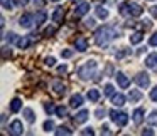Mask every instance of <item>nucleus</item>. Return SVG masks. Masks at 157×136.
<instances>
[{
	"mask_svg": "<svg viewBox=\"0 0 157 136\" xmlns=\"http://www.w3.org/2000/svg\"><path fill=\"white\" fill-rule=\"evenodd\" d=\"M88 10H90V4H88V2H81V4L75 9V17L76 19L83 17L85 14H88Z\"/></svg>",
	"mask_w": 157,
	"mask_h": 136,
	"instance_id": "8",
	"label": "nucleus"
},
{
	"mask_svg": "<svg viewBox=\"0 0 157 136\" xmlns=\"http://www.w3.org/2000/svg\"><path fill=\"white\" fill-rule=\"evenodd\" d=\"M127 54V52L125 51H122V52H118V54H117V59H122L123 57V55H125Z\"/></svg>",
	"mask_w": 157,
	"mask_h": 136,
	"instance_id": "48",
	"label": "nucleus"
},
{
	"mask_svg": "<svg viewBox=\"0 0 157 136\" xmlns=\"http://www.w3.org/2000/svg\"><path fill=\"white\" fill-rule=\"evenodd\" d=\"M135 82H137V86H139V88H147V86L150 84L149 74H145V72H140V74H137Z\"/></svg>",
	"mask_w": 157,
	"mask_h": 136,
	"instance_id": "7",
	"label": "nucleus"
},
{
	"mask_svg": "<svg viewBox=\"0 0 157 136\" xmlns=\"http://www.w3.org/2000/svg\"><path fill=\"white\" fill-rule=\"evenodd\" d=\"M75 47H76V51L85 52L86 49H88V42H86V39L85 37H78V39H76V42H75Z\"/></svg>",
	"mask_w": 157,
	"mask_h": 136,
	"instance_id": "12",
	"label": "nucleus"
},
{
	"mask_svg": "<svg viewBox=\"0 0 157 136\" xmlns=\"http://www.w3.org/2000/svg\"><path fill=\"white\" fill-rule=\"evenodd\" d=\"M81 134H90V136H91V134H95V131H93L91 128H86V129H83V131H81Z\"/></svg>",
	"mask_w": 157,
	"mask_h": 136,
	"instance_id": "43",
	"label": "nucleus"
},
{
	"mask_svg": "<svg viewBox=\"0 0 157 136\" xmlns=\"http://www.w3.org/2000/svg\"><path fill=\"white\" fill-rule=\"evenodd\" d=\"M144 41V34L142 32H133L132 35H130V44H139V42Z\"/></svg>",
	"mask_w": 157,
	"mask_h": 136,
	"instance_id": "23",
	"label": "nucleus"
},
{
	"mask_svg": "<svg viewBox=\"0 0 157 136\" xmlns=\"http://www.w3.org/2000/svg\"><path fill=\"white\" fill-rule=\"evenodd\" d=\"M142 133H144V134H149V136H152V134H154V131H152V129H149V128H145Z\"/></svg>",
	"mask_w": 157,
	"mask_h": 136,
	"instance_id": "45",
	"label": "nucleus"
},
{
	"mask_svg": "<svg viewBox=\"0 0 157 136\" xmlns=\"http://www.w3.org/2000/svg\"><path fill=\"white\" fill-rule=\"evenodd\" d=\"M71 2H78V0H71Z\"/></svg>",
	"mask_w": 157,
	"mask_h": 136,
	"instance_id": "51",
	"label": "nucleus"
},
{
	"mask_svg": "<svg viewBox=\"0 0 157 136\" xmlns=\"http://www.w3.org/2000/svg\"><path fill=\"white\" fill-rule=\"evenodd\" d=\"M52 128H54V123H52L51 119H48V121L44 123V131H51Z\"/></svg>",
	"mask_w": 157,
	"mask_h": 136,
	"instance_id": "31",
	"label": "nucleus"
},
{
	"mask_svg": "<svg viewBox=\"0 0 157 136\" xmlns=\"http://www.w3.org/2000/svg\"><path fill=\"white\" fill-rule=\"evenodd\" d=\"M115 37H117V32H115V29L110 27V25L100 27L98 30L95 32V42H96V45H100V47H105V45L108 44L110 41H113Z\"/></svg>",
	"mask_w": 157,
	"mask_h": 136,
	"instance_id": "1",
	"label": "nucleus"
},
{
	"mask_svg": "<svg viewBox=\"0 0 157 136\" xmlns=\"http://www.w3.org/2000/svg\"><path fill=\"white\" fill-rule=\"evenodd\" d=\"M95 69H96V62L95 61H88L83 67H79L78 74H79L81 79H90L93 76V72H95Z\"/></svg>",
	"mask_w": 157,
	"mask_h": 136,
	"instance_id": "4",
	"label": "nucleus"
},
{
	"mask_svg": "<svg viewBox=\"0 0 157 136\" xmlns=\"http://www.w3.org/2000/svg\"><path fill=\"white\" fill-rule=\"evenodd\" d=\"M34 4L37 5V7H42V5H44V0H34Z\"/></svg>",
	"mask_w": 157,
	"mask_h": 136,
	"instance_id": "47",
	"label": "nucleus"
},
{
	"mask_svg": "<svg viewBox=\"0 0 157 136\" xmlns=\"http://www.w3.org/2000/svg\"><path fill=\"white\" fill-rule=\"evenodd\" d=\"M142 119H144V109L142 108H137L135 111H133V123L139 126L140 123H142Z\"/></svg>",
	"mask_w": 157,
	"mask_h": 136,
	"instance_id": "18",
	"label": "nucleus"
},
{
	"mask_svg": "<svg viewBox=\"0 0 157 136\" xmlns=\"http://www.w3.org/2000/svg\"><path fill=\"white\" fill-rule=\"evenodd\" d=\"M52 91H54L58 96H63L66 92V86L63 84V82H59V81H54L52 82Z\"/></svg>",
	"mask_w": 157,
	"mask_h": 136,
	"instance_id": "15",
	"label": "nucleus"
},
{
	"mask_svg": "<svg viewBox=\"0 0 157 136\" xmlns=\"http://www.w3.org/2000/svg\"><path fill=\"white\" fill-rule=\"evenodd\" d=\"M54 64H56V59H54V57H48V59H46V66H49V67H52Z\"/></svg>",
	"mask_w": 157,
	"mask_h": 136,
	"instance_id": "36",
	"label": "nucleus"
},
{
	"mask_svg": "<svg viewBox=\"0 0 157 136\" xmlns=\"http://www.w3.org/2000/svg\"><path fill=\"white\" fill-rule=\"evenodd\" d=\"M73 55V51H69V49H66V51H61V57L64 59H69Z\"/></svg>",
	"mask_w": 157,
	"mask_h": 136,
	"instance_id": "33",
	"label": "nucleus"
},
{
	"mask_svg": "<svg viewBox=\"0 0 157 136\" xmlns=\"http://www.w3.org/2000/svg\"><path fill=\"white\" fill-rule=\"evenodd\" d=\"M115 77H117V82H118V86H120L122 89H127V88L130 86V79L127 77V76L123 74V72H117Z\"/></svg>",
	"mask_w": 157,
	"mask_h": 136,
	"instance_id": "9",
	"label": "nucleus"
},
{
	"mask_svg": "<svg viewBox=\"0 0 157 136\" xmlns=\"http://www.w3.org/2000/svg\"><path fill=\"white\" fill-rule=\"evenodd\" d=\"M147 123L152 126H157V111H152L149 116H147Z\"/></svg>",
	"mask_w": 157,
	"mask_h": 136,
	"instance_id": "27",
	"label": "nucleus"
},
{
	"mask_svg": "<svg viewBox=\"0 0 157 136\" xmlns=\"http://www.w3.org/2000/svg\"><path fill=\"white\" fill-rule=\"evenodd\" d=\"M0 2H2V7L4 9H7V10L12 9V0H0Z\"/></svg>",
	"mask_w": 157,
	"mask_h": 136,
	"instance_id": "32",
	"label": "nucleus"
},
{
	"mask_svg": "<svg viewBox=\"0 0 157 136\" xmlns=\"http://www.w3.org/2000/svg\"><path fill=\"white\" fill-rule=\"evenodd\" d=\"M103 133H105V134H110V129H108V126H103Z\"/></svg>",
	"mask_w": 157,
	"mask_h": 136,
	"instance_id": "49",
	"label": "nucleus"
},
{
	"mask_svg": "<svg viewBox=\"0 0 157 136\" xmlns=\"http://www.w3.org/2000/svg\"><path fill=\"white\" fill-rule=\"evenodd\" d=\"M113 91H115V89H113L112 84H106L105 86V96H113Z\"/></svg>",
	"mask_w": 157,
	"mask_h": 136,
	"instance_id": "30",
	"label": "nucleus"
},
{
	"mask_svg": "<svg viewBox=\"0 0 157 136\" xmlns=\"http://www.w3.org/2000/svg\"><path fill=\"white\" fill-rule=\"evenodd\" d=\"M150 99H152L154 102H157V86L152 89V91H150Z\"/></svg>",
	"mask_w": 157,
	"mask_h": 136,
	"instance_id": "34",
	"label": "nucleus"
},
{
	"mask_svg": "<svg viewBox=\"0 0 157 136\" xmlns=\"http://www.w3.org/2000/svg\"><path fill=\"white\" fill-rule=\"evenodd\" d=\"M96 15H98L100 19H106L108 17V10H106L105 7H101V5H98V7H96Z\"/></svg>",
	"mask_w": 157,
	"mask_h": 136,
	"instance_id": "26",
	"label": "nucleus"
},
{
	"mask_svg": "<svg viewBox=\"0 0 157 136\" xmlns=\"http://www.w3.org/2000/svg\"><path fill=\"white\" fill-rule=\"evenodd\" d=\"M58 72H59V74H66V72H68V66H59Z\"/></svg>",
	"mask_w": 157,
	"mask_h": 136,
	"instance_id": "39",
	"label": "nucleus"
},
{
	"mask_svg": "<svg viewBox=\"0 0 157 136\" xmlns=\"http://www.w3.org/2000/svg\"><path fill=\"white\" fill-rule=\"evenodd\" d=\"M149 44L152 45V47H155L157 45V34H154L152 37H150V41H149Z\"/></svg>",
	"mask_w": 157,
	"mask_h": 136,
	"instance_id": "37",
	"label": "nucleus"
},
{
	"mask_svg": "<svg viewBox=\"0 0 157 136\" xmlns=\"http://www.w3.org/2000/svg\"><path fill=\"white\" fill-rule=\"evenodd\" d=\"M51 2H59V0H51Z\"/></svg>",
	"mask_w": 157,
	"mask_h": 136,
	"instance_id": "50",
	"label": "nucleus"
},
{
	"mask_svg": "<svg viewBox=\"0 0 157 136\" xmlns=\"http://www.w3.org/2000/svg\"><path fill=\"white\" fill-rule=\"evenodd\" d=\"M103 114H105V109H96V113H95V116L96 118H103Z\"/></svg>",
	"mask_w": 157,
	"mask_h": 136,
	"instance_id": "42",
	"label": "nucleus"
},
{
	"mask_svg": "<svg viewBox=\"0 0 157 136\" xmlns=\"http://www.w3.org/2000/svg\"><path fill=\"white\" fill-rule=\"evenodd\" d=\"M88 99L91 102L98 101V99H100V91H98V89H90V91H88Z\"/></svg>",
	"mask_w": 157,
	"mask_h": 136,
	"instance_id": "24",
	"label": "nucleus"
},
{
	"mask_svg": "<svg viewBox=\"0 0 157 136\" xmlns=\"http://www.w3.org/2000/svg\"><path fill=\"white\" fill-rule=\"evenodd\" d=\"M145 66H147L149 69L157 67V52H152V54L147 55V59H145Z\"/></svg>",
	"mask_w": 157,
	"mask_h": 136,
	"instance_id": "11",
	"label": "nucleus"
},
{
	"mask_svg": "<svg viewBox=\"0 0 157 136\" xmlns=\"http://www.w3.org/2000/svg\"><path fill=\"white\" fill-rule=\"evenodd\" d=\"M63 15H64V9H63V7H56L54 14H52V20H54V22H61L63 20Z\"/></svg>",
	"mask_w": 157,
	"mask_h": 136,
	"instance_id": "20",
	"label": "nucleus"
},
{
	"mask_svg": "<svg viewBox=\"0 0 157 136\" xmlns=\"http://www.w3.org/2000/svg\"><path fill=\"white\" fill-rule=\"evenodd\" d=\"M22 109V101L19 98H14L10 101V111L12 113H17V111H21Z\"/></svg>",
	"mask_w": 157,
	"mask_h": 136,
	"instance_id": "19",
	"label": "nucleus"
},
{
	"mask_svg": "<svg viewBox=\"0 0 157 136\" xmlns=\"http://www.w3.org/2000/svg\"><path fill=\"white\" fill-rule=\"evenodd\" d=\"M44 109H46V113H48V114H51V113H56V108L52 106L51 101H49V102H44Z\"/></svg>",
	"mask_w": 157,
	"mask_h": 136,
	"instance_id": "29",
	"label": "nucleus"
},
{
	"mask_svg": "<svg viewBox=\"0 0 157 136\" xmlns=\"http://www.w3.org/2000/svg\"><path fill=\"white\" fill-rule=\"evenodd\" d=\"M150 14H152V17H155V19H157V5L150 7Z\"/></svg>",
	"mask_w": 157,
	"mask_h": 136,
	"instance_id": "44",
	"label": "nucleus"
},
{
	"mask_svg": "<svg viewBox=\"0 0 157 136\" xmlns=\"http://www.w3.org/2000/svg\"><path fill=\"white\" fill-rule=\"evenodd\" d=\"M83 104V96L81 94H73L71 99H69V106L71 108H79Z\"/></svg>",
	"mask_w": 157,
	"mask_h": 136,
	"instance_id": "13",
	"label": "nucleus"
},
{
	"mask_svg": "<svg viewBox=\"0 0 157 136\" xmlns=\"http://www.w3.org/2000/svg\"><path fill=\"white\" fill-rule=\"evenodd\" d=\"M118 12L123 17H139V15H142L144 9L140 7L139 4H135V2H123V4L120 5Z\"/></svg>",
	"mask_w": 157,
	"mask_h": 136,
	"instance_id": "2",
	"label": "nucleus"
},
{
	"mask_svg": "<svg viewBox=\"0 0 157 136\" xmlns=\"http://www.w3.org/2000/svg\"><path fill=\"white\" fill-rule=\"evenodd\" d=\"M7 41H9V42H12V41H15V34H14V32H10V34H9V37H7Z\"/></svg>",
	"mask_w": 157,
	"mask_h": 136,
	"instance_id": "46",
	"label": "nucleus"
},
{
	"mask_svg": "<svg viewBox=\"0 0 157 136\" xmlns=\"http://www.w3.org/2000/svg\"><path fill=\"white\" fill-rule=\"evenodd\" d=\"M56 114H58L59 118H66V116H68V109H66L64 106H58V108H56Z\"/></svg>",
	"mask_w": 157,
	"mask_h": 136,
	"instance_id": "28",
	"label": "nucleus"
},
{
	"mask_svg": "<svg viewBox=\"0 0 157 136\" xmlns=\"http://www.w3.org/2000/svg\"><path fill=\"white\" fill-rule=\"evenodd\" d=\"M54 32H56V29H54V27H48V29H46V32H44V34L49 37V35H52Z\"/></svg>",
	"mask_w": 157,
	"mask_h": 136,
	"instance_id": "41",
	"label": "nucleus"
},
{
	"mask_svg": "<svg viewBox=\"0 0 157 136\" xmlns=\"http://www.w3.org/2000/svg\"><path fill=\"white\" fill-rule=\"evenodd\" d=\"M2 52H4V59H7V57H10V55H12V52H10V49H9V47H4V51H2Z\"/></svg>",
	"mask_w": 157,
	"mask_h": 136,
	"instance_id": "38",
	"label": "nucleus"
},
{
	"mask_svg": "<svg viewBox=\"0 0 157 136\" xmlns=\"http://www.w3.org/2000/svg\"><path fill=\"white\" fill-rule=\"evenodd\" d=\"M9 133L14 136H19L24 133V126H22V123L19 121V119H15V121H12V124L9 126Z\"/></svg>",
	"mask_w": 157,
	"mask_h": 136,
	"instance_id": "6",
	"label": "nucleus"
},
{
	"mask_svg": "<svg viewBox=\"0 0 157 136\" xmlns=\"http://www.w3.org/2000/svg\"><path fill=\"white\" fill-rule=\"evenodd\" d=\"M112 104L117 106V108L123 106V104H125V96L120 94V92H118V94H113V96H112Z\"/></svg>",
	"mask_w": 157,
	"mask_h": 136,
	"instance_id": "16",
	"label": "nucleus"
},
{
	"mask_svg": "<svg viewBox=\"0 0 157 136\" xmlns=\"http://www.w3.org/2000/svg\"><path fill=\"white\" fill-rule=\"evenodd\" d=\"M88 114H90V113L86 111V109L79 111L78 114L75 116V123H76V124H83V123H86V119H88Z\"/></svg>",
	"mask_w": 157,
	"mask_h": 136,
	"instance_id": "14",
	"label": "nucleus"
},
{
	"mask_svg": "<svg viewBox=\"0 0 157 136\" xmlns=\"http://www.w3.org/2000/svg\"><path fill=\"white\" fill-rule=\"evenodd\" d=\"M27 4H29V0H15V5H19V7H21V5H22V7H25Z\"/></svg>",
	"mask_w": 157,
	"mask_h": 136,
	"instance_id": "40",
	"label": "nucleus"
},
{
	"mask_svg": "<svg viewBox=\"0 0 157 136\" xmlns=\"http://www.w3.org/2000/svg\"><path fill=\"white\" fill-rule=\"evenodd\" d=\"M128 98H130V102H137V101H140V99H142V92L137 91V89H132V91H130V94H128Z\"/></svg>",
	"mask_w": 157,
	"mask_h": 136,
	"instance_id": "21",
	"label": "nucleus"
},
{
	"mask_svg": "<svg viewBox=\"0 0 157 136\" xmlns=\"http://www.w3.org/2000/svg\"><path fill=\"white\" fill-rule=\"evenodd\" d=\"M32 19L34 17H32L31 14H24L21 19H19V25L24 27V29H31L32 27Z\"/></svg>",
	"mask_w": 157,
	"mask_h": 136,
	"instance_id": "10",
	"label": "nucleus"
},
{
	"mask_svg": "<svg viewBox=\"0 0 157 136\" xmlns=\"http://www.w3.org/2000/svg\"><path fill=\"white\" fill-rule=\"evenodd\" d=\"M85 27H88V29L95 27V20H93V19H88V20H85Z\"/></svg>",
	"mask_w": 157,
	"mask_h": 136,
	"instance_id": "35",
	"label": "nucleus"
},
{
	"mask_svg": "<svg viewBox=\"0 0 157 136\" xmlns=\"http://www.w3.org/2000/svg\"><path fill=\"white\" fill-rule=\"evenodd\" d=\"M34 44V37L32 35H22L21 39H17V47L19 49H29Z\"/></svg>",
	"mask_w": 157,
	"mask_h": 136,
	"instance_id": "5",
	"label": "nucleus"
},
{
	"mask_svg": "<svg viewBox=\"0 0 157 136\" xmlns=\"http://www.w3.org/2000/svg\"><path fill=\"white\" fill-rule=\"evenodd\" d=\"M46 17H48V14H46L44 10L36 12V15H34V24H36V25H42V24H44V20H46Z\"/></svg>",
	"mask_w": 157,
	"mask_h": 136,
	"instance_id": "17",
	"label": "nucleus"
},
{
	"mask_svg": "<svg viewBox=\"0 0 157 136\" xmlns=\"http://www.w3.org/2000/svg\"><path fill=\"white\" fill-rule=\"evenodd\" d=\"M24 116H25V121H27V123H31V124H32V123L36 121L34 111H32L31 108H25V109H24Z\"/></svg>",
	"mask_w": 157,
	"mask_h": 136,
	"instance_id": "22",
	"label": "nucleus"
},
{
	"mask_svg": "<svg viewBox=\"0 0 157 136\" xmlns=\"http://www.w3.org/2000/svg\"><path fill=\"white\" fill-rule=\"evenodd\" d=\"M54 133H56V134H58V136H61V134H66V136L73 134V131H71V129H69V128H66V126H59V128L56 129Z\"/></svg>",
	"mask_w": 157,
	"mask_h": 136,
	"instance_id": "25",
	"label": "nucleus"
},
{
	"mask_svg": "<svg viewBox=\"0 0 157 136\" xmlns=\"http://www.w3.org/2000/svg\"><path fill=\"white\" fill-rule=\"evenodd\" d=\"M110 119H112L117 126L123 128V126L128 123V114H127V113H120V111H115V109H113V111H110Z\"/></svg>",
	"mask_w": 157,
	"mask_h": 136,
	"instance_id": "3",
	"label": "nucleus"
}]
</instances>
